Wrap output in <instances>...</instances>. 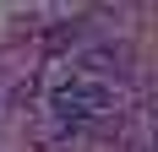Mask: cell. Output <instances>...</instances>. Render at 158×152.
Listing matches in <instances>:
<instances>
[{"instance_id":"cell-2","label":"cell","mask_w":158,"mask_h":152,"mask_svg":"<svg viewBox=\"0 0 158 152\" xmlns=\"http://www.w3.org/2000/svg\"><path fill=\"white\" fill-rule=\"evenodd\" d=\"M126 60H131V54H126V49H93V54H87V71H104V76H126Z\"/></svg>"},{"instance_id":"cell-1","label":"cell","mask_w":158,"mask_h":152,"mask_svg":"<svg viewBox=\"0 0 158 152\" xmlns=\"http://www.w3.org/2000/svg\"><path fill=\"white\" fill-rule=\"evenodd\" d=\"M49 109H55L60 125H87V120H104L114 109V92L104 82H60L49 92Z\"/></svg>"}]
</instances>
